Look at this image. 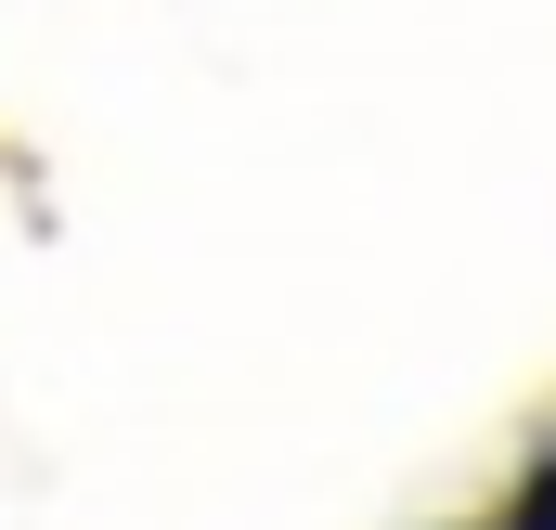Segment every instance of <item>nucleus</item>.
<instances>
[{
	"label": "nucleus",
	"instance_id": "obj_1",
	"mask_svg": "<svg viewBox=\"0 0 556 530\" xmlns=\"http://www.w3.org/2000/svg\"><path fill=\"white\" fill-rule=\"evenodd\" d=\"M531 530H556V479H531Z\"/></svg>",
	"mask_w": 556,
	"mask_h": 530
}]
</instances>
